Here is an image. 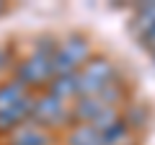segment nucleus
<instances>
[{
  "mask_svg": "<svg viewBox=\"0 0 155 145\" xmlns=\"http://www.w3.org/2000/svg\"><path fill=\"white\" fill-rule=\"evenodd\" d=\"M57 42L60 39H52V36L39 39L31 55L13 65V80L23 83L28 91H39V88L47 91V86L54 80V62H52V57H54Z\"/></svg>",
  "mask_w": 155,
  "mask_h": 145,
  "instance_id": "nucleus-1",
  "label": "nucleus"
},
{
  "mask_svg": "<svg viewBox=\"0 0 155 145\" xmlns=\"http://www.w3.org/2000/svg\"><path fill=\"white\" fill-rule=\"evenodd\" d=\"M93 60L91 55V42L83 34H67L65 39L57 42L54 49V75H78L88 62Z\"/></svg>",
  "mask_w": 155,
  "mask_h": 145,
  "instance_id": "nucleus-2",
  "label": "nucleus"
},
{
  "mask_svg": "<svg viewBox=\"0 0 155 145\" xmlns=\"http://www.w3.org/2000/svg\"><path fill=\"white\" fill-rule=\"evenodd\" d=\"M114 80H119V70L109 57H93L83 70L78 72V88L80 96H96L111 86Z\"/></svg>",
  "mask_w": 155,
  "mask_h": 145,
  "instance_id": "nucleus-3",
  "label": "nucleus"
},
{
  "mask_svg": "<svg viewBox=\"0 0 155 145\" xmlns=\"http://www.w3.org/2000/svg\"><path fill=\"white\" fill-rule=\"evenodd\" d=\"M31 122L39 124L44 130H57L70 124L72 127V117H70V104L60 101L57 96H52L49 91L39 93L34 99V109H31Z\"/></svg>",
  "mask_w": 155,
  "mask_h": 145,
  "instance_id": "nucleus-4",
  "label": "nucleus"
},
{
  "mask_svg": "<svg viewBox=\"0 0 155 145\" xmlns=\"http://www.w3.org/2000/svg\"><path fill=\"white\" fill-rule=\"evenodd\" d=\"M8 145H52V132L34 122H26L16 132H11Z\"/></svg>",
  "mask_w": 155,
  "mask_h": 145,
  "instance_id": "nucleus-5",
  "label": "nucleus"
},
{
  "mask_svg": "<svg viewBox=\"0 0 155 145\" xmlns=\"http://www.w3.org/2000/svg\"><path fill=\"white\" fill-rule=\"evenodd\" d=\"M47 91H49L52 96H57L60 101H65V104H70V106H72L78 99H80L78 75H54V80L47 86Z\"/></svg>",
  "mask_w": 155,
  "mask_h": 145,
  "instance_id": "nucleus-6",
  "label": "nucleus"
},
{
  "mask_svg": "<svg viewBox=\"0 0 155 145\" xmlns=\"http://www.w3.org/2000/svg\"><path fill=\"white\" fill-rule=\"evenodd\" d=\"M34 91H28L23 83H18V80H5V83L0 86V114L8 112V109H13V106H18L26 96H31Z\"/></svg>",
  "mask_w": 155,
  "mask_h": 145,
  "instance_id": "nucleus-7",
  "label": "nucleus"
},
{
  "mask_svg": "<svg viewBox=\"0 0 155 145\" xmlns=\"http://www.w3.org/2000/svg\"><path fill=\"white\" fill-rule=\"evenodd\" d=\"M134 36H145L147 31L155 29V3H140L134 8V16H132V23H129Z\"/></svg>",
  "mask_w": 155,
  "mask_h": 145,
  "instance_id": "nucleus-8",
  "label": "nucleus"
},
{
  "mask_svg": "<svg viewBox=\"0 0 155 145\" xmlns=\"http://www.w3.org/2000/svg\"><path fill=\"white\" fill-rule=\"evenodd\" d=\"M67 145H101V132L93 124H72L67 132Z\"/></svg>",
  "mask_w": 155,
  "mask_h": 145,
  "instance_id": "nucleus-9",
  "label": "nucleus"
},
{
  "mask_svg": "<svg viewBox=\"0 0 155 145\" xmlns=\"http://www.w3.org/2000/svg\"><path fill=\"white\" fill-rule=\"evenodd\" d=\"M124 122H127L134 132H137V130H142L145 124H147V112H145V106H140V104L124 106Z\"/></svg>",
  "mask_w": 155,
  "mask_h": 145,
  "instance_id": "nucleus-10",
  "label": "nucleus"
},
{
  "mask_svg": "<svg viewBox=\"0 0 155 145\" xmlns=\"http://www.w3.org/2000/svg\"><path fill=\"white\" fill-rule=\"evenodd\" d=\"M11 65H13V47L0 42V72H5Z\"/></svg>",
  "mask_w": 155,
  "mask_h": 145,
  "instance_id": "nucleus-11",
  "label": "nucleus"
},
{
  "mask_svg": "<svg viewBox=\"0 0 155 145\" xmlns=\"http://www.w3.org/2000/svg\"><path fill=\"white\" fill-rule=\"evenodd\" d=\"M3 11H5V5H3V3H0V13H3Z\"/></svg>",
  "mask_w": 155,
  "mask_h": 145,
  "instance_id": "nucleus-12",
  "label": "nucleus"
}]
</instances>
